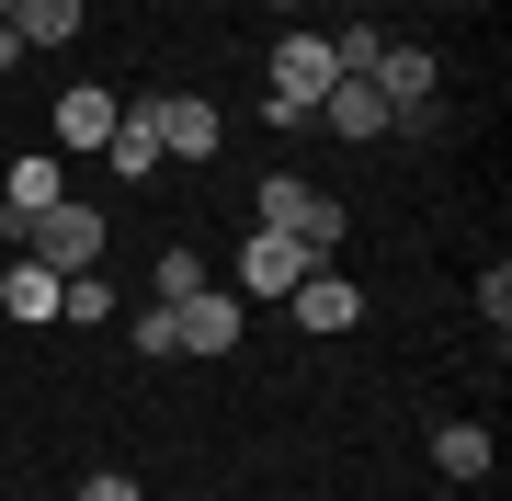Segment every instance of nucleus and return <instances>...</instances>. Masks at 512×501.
Segmentation results:
<instances>
[{
  "label": "nucleus",
  "instance_id": "nucleus-1",
  "mask_svg": "<svg viewBox=\"0 0 512 501\" xmlns=\"http://www.w3.org/2000/svg\"><path fill=\"white\" fill-rule=\"evenodd\" d=\"M330 80H342V57H330V35H308V23H296V35L274 46V92H262V103H274L285 126H296V114H319V92H330Z\"/></svg>",
  "mask_w": 512,
  "mask_h": 501
},
{
  "label": "nucleus",
  "instance_id": "nucleus-2",
  "mask_svg": "<svg viewBox=\"0 0 512 501\" xmlns=\"http://www.w3.org/2000/svg\"><path fill=\"white\" fill-rule=\"evenodd\" d=\"M23 251H35L46 274H92L103 262V205H46V217L23 228Z\"/></svg>",
  "mask_w": 512,
  "mask_h": 501
},
{
  "label": "nucleus",
  "instance_id": "nucleus-3",
  "mask_svg": "<svg viewBox=\"0 0 512 501\" xmlns=\"http://www.w3.org/2000/svg\"><path fill=\"white\" fill-rule=\"evenodd\" d=\"M296 274H308V240H296V228H262V217H251V240H239V285H228V297H285Z\"/></svg>",
  "mask_w": 512,
  "mask_h": 501
},
{
  "label": "nucleus",
  "instance_id": "nucleus-4",
  "mask_svg": "<svg viewBox=\"0 0 512 501\" xmlns=\"http://www.w3.org/2000/svg\"><path fill=\"white\" fill-rule=\"evenodd\" d=\"M228 342H239V297H228V285L171 297V353H228Z\"/></svg>",
  "mask_w": 512,
  "mask_h": 501
},
{
  "label": "nucleus",
  "instance_id": "nucleus-5",
  "mask_svg": "<svg viewBox=\"0 0 512 501\" xmlns=\"http://www.w3.org/2000/svg\"><path fill=\"white\" fill-rule=\"evenodd\" d=\"M285 308H296V331H319V342H330V331H353V319H365V297H353V285L330 274V262H308V274L285 285Z\"/></svg>",
  "mask_w": 512,
  "mask_h": 501
},
{
  "label": "nucleus",
  "instance_id": "nucleus-6",
  "mask_svg": "<svg viewBox=\"0 0 512 501\" xmlns=\"http://www.w3.org/2000/svg\"><path fill=\"white\" fill-rule=\"evenodd\" d=\"M160 114V160H217V103L205 92H148Z\"/></svg>",
  "mask_w": 512,
  "mask_h": 501
},
{
  "label": "nucleus",
  "instance_id": "nucleus-7",
  "mask_svg": "<svg viewBox=\"0 0 512 501\" xmlns=\"http://www.w3.org/2000/svg\"><path fill=\"white\" fill-rule=\"evenodd\" d=\"M319 114H330V137H387V92H376L365 69H342V80H330Z\"/></svg>",
  "mask_w": 512,
  "mask_h": 501
},
{
  "label": "nucleus",
  "instance_id": "nucleus-8",
  "mask_svg": "<svg viewBox=\"0 0 512 501\" xmlns=\"http://www.w3.org/2000/svg\"><path fill=\"white\" fill-rule=\"evenodd\" d=\"M57 297H69V274H46V262H35V251H23V262H12V274H0V308H12V319H23V331H46V319H57Z\"/></svg>",
  "mask_w": 512,
  "mask_h": 501
},
{
  "label": "nucleus",
  "instance_id": "nucleus-9",
  "mask_svg": "<svg viewBox=\"0 0 512 501\" xmlns=\"http://www.w3.org/2000/svg\"><path fill=\"white\" fill-rule=\"evenodd\" d=\"M114 114H126V103H114L103 80H80V92L57 103V149H92V160H103V137H114Z\"/></svg>",
  "mask_w": 512,
  "mask_h": 501
},
{
  "label": "nucleus",
  "instance_id": "nucleus-10",
  "mask_svg": "<svg viewBox=\"0 0 512 501\" xmlns=\"http://www.w3.org/2000/svg\"><path fill=\"white\" fill-rule=\"evenodd\" d=\"M103 171H126V183H148V171H160V114H148V103H126V114H114Z\"/></svg>",
  "mask_w": 512,
  "mask_h": 501
},
{
  "label": "nucleus",
  "instance_id": "nucleus-11",
  "mask_svg": "<svg viewBox=\"0 0 512 501\" xmlns=\"http://www.w3.org/2000/svg\"><path fill=\"white\" fill-rule=\"evenodd\" d=\"M46 205H69V183H57V160H12V183H0V217L35 228Z\"/></svg>",
  "mask_w": 512,
  "mask_h": 501
},
{
  "label": "nucleus",
  "instance_id": "nucleus-12",
  "mask_svg": "<svg viewBox=\"0 0 512 501\" xmlns=\"http://www.w3.org/2000/svg\"><path fill=\"white\" fill-rule=\"evenodd\" d=\"M80 23H92L80 0H12V35H23V46H69Z\"/></svg>",
  "mask_w": 512,
  "mask_h": 501
},
{
  "label": "nucleus",
  "instance_id": "nucleus-13",
  "mask_svg": "<svg viewBox=\"0 0 512 501\" xmlns=\"http://www.w3.org/2000/svg\"><path fill=\"white\" fill-rule=\"evenodd\" d=\"M433 467L444 479H490V433L478 422H433Z\"/></svg>",
  "mask_w": 512,
  "mask_h": 501
},
{
  "label": "nucleus",
  "instance_id": "nucleus-14",
  "mask_svg": "<svg viewBox=\"0 0 512 501\" xmlns=\"http://www.w3.org/2000/svg\"><path fill=\"white\" fill-rule=\"evenodd\" d=\"M342 205H330V194H308V205H296V240H308V262H330V251H342Z\"/></svg>",
  "mask_w": 512,
  "mask_h": 501
},
{
  "label": "nucleus",
  "instance_id": "nucleus-15",
  "mask_svg": "<svg viewBox=\"0 0 512 501\" xmlns=\"http://www.w3.org/2000/svg\"><path fill=\"white\" fill-rule=\"evenodd\" d=\"M330 57H342V69H376V57H387V35H376L365 12H342V35H330Z\"/></svg>",
  "mask_w": 512,
  "mask_h": 501
},
{
  "label": "nucleus",
  "instance_id": "nucleus-16",
  "mask_svg": "<svg viewBox=\"0 0 512 501\" xmlns=\"http://www.w3.org/2000/svg\"><path fill=\"white\" fill-rule=\"evenodd\" d=\"M194 285H217V274H205V251H160V308L194 297Z\"/></svg>",
  "mask_w": 512,
  "mask_h": 501
},
{
  "label": "nucleus",
  "instance_id": "nucleus-17",
  "mask_svg": "<svg viewBox=\"0 0 512 501\" xmlns=\"http://www.w3.org/2000/svg\"><path fill=\"white\" fill-rule=\"evenodd\" d=\"M57 319H114V285H103V274H69V297H57Z\"/></svg>",
  "mask_w": 512,
  "mask_h": 501
},
{
  "label": "nucleus",
  "instance_id": "nucleus-18",
  "mask_svg": "<svg viewBox=\"0 0 512 501\" xmlns=\"http://www.w3.org/2000/svg\"><path fill=\"white\" fill-rule=\"evenodd\" d=\"M478 319H490V331L512 319V262H490V274H478Z\"/></svg>",
  "mask_w": 512,
  "mask_h": 501
},
{
  "label": "nucleus",
  "instance_id": "nucleus-19",
  "mask_svg": "<svg viewBox=\"0 0 512 501\" xmlns=\"http://www.w3.org/2000/svg\"><path fill=\"white\" fill-rule=\"evenodd\" d=\"M126 342H137V353H171V308H160V297H148V308L126 319Z\"/></svg>",
  "mask_w": 512,
  "mask_h": 501
},
{
  "label": "nucleus",
  "instance_id": "nucleus-20",
  "mask_svg": "<svg viewBox=\"0 0 512 501\" xmlns=\"http://www.w3.org/2000/svg\"><path fill=\"white\" fill-rule=\"evenodd\" d=\"M80 501H137V479H126V467H92V479H80Z\"/></svg>",
  "mask_w": 512,
  "mask_h": 501
},
{
  "label": "nucleus",
  "instance_id": "nucleus-21",
  "mask_svg": "<svg viewBox=\"0 0 512 501\" xmlns=\"http://www.w3.org/2000/svg\"><path fill=\"white\" fill-rule=\"evenodd\" d=\"M23 57H35V46H23V35H12V23H0V69H23Z\"/></svg>",
  "mask_w": 512,
  "mask_h": 501
},
{
  "label": "nucleus",
  "instance_id": "nucleus-22",
  "mask_svg": "<svg viewBox=\"0 0 512 501\" xmlns=\"http://www.w3.org/2000/svg\"><path fill=\"white\" fill-rule=\"evenodd\" d=\"M330 12H365V0H330Z\"/></svg>",
  "mask_w": 512,
  "mask_h": 501
},
{
  "label": "nucleus",
  "instance_id": "nucleus-23",
  "mask_svg": "<svg viewBox=\"0 0 512 501\" xmlns=\"http://www.w3.org/2000/svg\"><path fill=\"white\" fill-rule=\"evenodd\" d=\"M0 23H12V0H0Z\"/></svg>",
  "mask_w": 512,
  "mask_h": 501
}]
</instances>
